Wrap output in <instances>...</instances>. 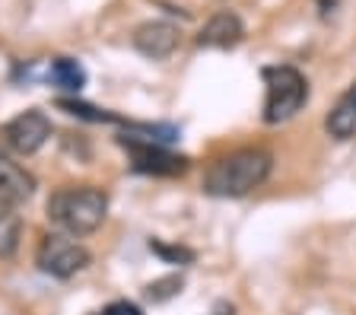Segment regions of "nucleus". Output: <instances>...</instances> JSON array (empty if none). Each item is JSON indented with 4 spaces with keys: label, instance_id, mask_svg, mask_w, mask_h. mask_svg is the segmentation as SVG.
<instances>
[{
    "label": "nucleus",
    "instance_id": "14",
    "mask_svg": "<svg viewBox=\"0 0 356 315\" xmlns=\"http://www.w3.org/2000/svg\"><path fill=\"white\" fill-rule=\"evenodd\" d=\"M149 252H156L159 258H165L169 264H191L194 261V252L191 248H181V245H165V242L153 239L149 242Z\"/></svg>",
    "mask_w": 356,
    "mask_h": 315
},
{
    "label": "nucleus",
    "instance_id": "11",
    "mask_svg": "<svg viewBox=\"0 0 356 315\" xmlns=\"http://www.w3.org/2000/svg\"><path fill=\"white\" fill-rule=\"evenodd\" d=\"M44 80L54 83L58 90L80 92V90H83V83H86V70H83V67H80V60H74V58H54V60H48Z\"/></svg>",
    "mask_w": 356,
    "mask_h": 315
},
{
    "label": "nucleus",
    "instance_id": "15",
    "mask_svg": "<svg viewBox=\"0 0 356 315\" xmlns=\"http://www.w3.org/2000/svg\"><path fill=\"white\" fill-rule=\"evenodd\" d=\"M178 293H181V277H163L147 286V296L153 302H165L169 296H178Z\"/></svg>",
    "mask_w": 356,
    "mask_h": 315
},
{
    "label": "nucleus",
    "instance_id": "7",
    "mask_svg": "<svg viewBox=\"0 0 356 315\" xmlns=\"http://www.w3.org/2000/svg\"><path fill=\"white\" fill-rule=\"evenodd\" d=\"M131 42H134V48H137L143 58L165 60L178 48L181 32H178V26L165 23V19H149V23H143V26H137V29H134Z\"/></svg>",
    "mask_w": 356,
    "mask_h": 315
},
{
    "label": "nucleus",
    "instance_id": "1",
    "mask_svg": "<svg viewBox=\"0 0 356 315\" xmlns=\"http://www.w3.org/2000/svg\"><path fill=\"white\" fill-rule=\"evenodd\" d=\"M274 172V156L261 147H245L210 163L204 175V191L210 197H245L261 188Z\"/></svg>",
    "mask_w": 356,
    "mask_h": 315
},
{
    "label": "nucleus",
    "instance_id": "17",
    "mask_svg": "<svg viewBox=\"0 0 356 315\" xmlns=\"http://www.w3.org/2000/svg\"><path fill=\"white\" fill-rule=\"evenodd\" d=\"M216 315H226V312H216ZM229 315H232V312H229Z\"/></svg>",
    "mask_w": 356,
    "mask_h": 315
},
{
    "label": "nucleus",
    "instance_id": "8",
    "mask_svg": "<svg viewBox=\"0 0 356 315\" xmlns=\"http://www.w3.org/2000/svg\"><path fill=\"white\" fill-rule=\"evenodd\" d=\"M245 38V23L232 10H220L207 19V26L200 29L197 45L200 48H216V51H229Z\"/></svg>",
    "mask_w": 356,
    "mask_h": 315
},
{
    "label": "nucleus",
    "instance_id": "10",
    "mask_svg": "<svg viewBox=\"0 0 356 315\" xmlns=\"http://www.w3.org/2000/svg\"><path fill=\"white\" fill-rule=\"evenodd\" d=\"M325 131L334 140H350L356 134V80L350 83V90L337 99L331 112L325 118Z\"/></svg>",
    "mask_w": 356,
    "mask_h": 315
},
{
    "label": "nucleus",
    "instance_id": "16",
    "mask_svg": "<svg viewBox=\"0 0 356 315\" xmlns=\"http://www.w3.org/2000/svg\"><path fill=\"white\" fill-rule=\"evenodd\" d=\"M92 315H143V312H140V306H134V302H127V300H118V302H108L105 309H99V312H92Z\"/></svg>",
    "mask_w": 356,
    "mask_h": 315
},
{
    "label": "nucleus",
    "instance_id": "13",
    "mask_svg": "<svg viewBox=\"0 0 356 315\" xmlns=\"http://www.w3.org/2000/svg\"><path fill=\"white\" fill-rule=\"evenodd\" d=\"M58 105L64 108L67 115L83 118V121H96V124H127L121 115H111V112H105V108H96V105L76 102V99H58Z\"/></svg>",
    "mask_w": 356,
    "mask_h": 315
},
{
    "label": "nucleus",
    "instance_id": "12",
    "mask_svg": "<svg viewBox=\"0 0 356 315\" xmlns=\"http://www.w3.org/2000/svg\"><path fill=\"white\" fill-rule=\"evenodd\" d=\"M22 236V217L13 204L0 201V258H13Z\"/></svg>",
    "mask_w": 356,
    "mask_h": 315
},
{
    "label": "nucleus",
    "instance_id": "2",
    "mask_svg": "<svg viewBox=\"0 0 356 315\" xmlns=\"http://www.w3.org/2000/svg\"><path fill=\"white\" fill-rule=\"evenodd\" d=\"M48 223L58 229L80 239V236L96 233L99 226L105 223V213H108V195L102 188L92 185H67L58 188L51 197H48Z\"/></svg>",
    "mask_w": 356,
    "mask_h": 315
},
{
    "label": "nucleus",
    "instance_id": "4",
    "mask_svg": "<svg viewBox=\"0 0 356 315\" xmlns=\"http://www.w3.org/2000/svg\"><path fill=\"white\" fill-rule=\"evenodd\" d=\"M89 261H92L89 248L83 245V242H76L74 236H67V233H48L42 239V245H38V252H35L38 270L48 274V277H54V280L76 277L80 270L89 268Z\"/></svg>",
    "mask_w": 356,
    "mask_h": 315
},
{
    "label": "nucleus",
    "instance_id": "9",
    "mask_svg": "<svg viewBox=\"0 0 356 315\" xmlns=\"http://www.w3.org/2000/svg\"><path fill=\"white\" fill-rule=\"evenodd\" d=\"M32 195H35V175L26 172L19 163H13L7 153H0V201L19 207Z\"/></svg>",
    "mask_w": 356,
    "mask_h": 315
},
{
    "label": "nucleus",
    "instance_id": "6",
    "mask_svg": "<svg viewBox=\"0 0 356 315\" xmlns=\"http://www.w3.org/2000/svg\"><path fill=\"white\" fill-rule=\"evenodd\" d=\"M0 137L7 143L13 153L19 156H32L38 153L48 143L51 137V121L42 108H29V112H19L13 121H7L3 128H0Z\"/></svg>",
    "mask_w": 356,
    "mask_h": 315
},
{
    "label": "nucleus",
    "instance_id": "5",
    "mask_svg": "<svg viewBox=\"0 0 356 315\" xmlns=\"http://www.w3.org/2000/svg\"><path fill=\"white\" fill-rule=\"evenodd\" d=\"M118 143L127 150V156H131V169L140 175H163V179H172V175H185L188 163H191L188 156L172 153L163 143L137 140V137H127V134H121Z\"/></svg>",
    "mask_w": 356,
    "mask_h": 315
},
{
    "label": "nucleus",
    "instance_id": "3",
    "mask_svg": "<svg viewBox=\"0 0 356 315\" xmlns=\"http://www.w3.org/2000/svg\"><path fill=\"white\" fill-rule=\"evenodd\" d=\"M264 76V124H283L296 118L309 102V80L293 64H270L261 70Z\"/></svg>",
    "mask_w": 356,
    "mask_h": 315
}]
</instances>
